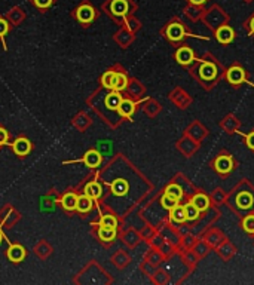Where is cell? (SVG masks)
I'll return each mask as SVG.
<instances>
[{
    "label": "cell",
    "instance_id": "obj_7",
    "mask_svg": "<svg viewBox=\"0 0 254 285\" xmlns=\"http://www.w3.org/2000/svg\"><path fill=\"white\" fill-rule=\"evenodd\" d=\"M101 83H103L104 88L121 92V91L128 88L129 80H128V76L124 71H106L101 77Z\"/></svg>",
    "mask_w": 254,
    "mask_h": 285
},
{
    "label": "cell",
    "instance_id": "obj_29",
    "mask_svg": "<svg viewBox=\"0 0 254 285\" xmlns=\"http://www.w3.org/2000/svg\"><path fill=\"white\" fill-rule=\"evenodd\" d=\"M83 163L88 168H97L101 163V155L97 150H90L83 156Z\"/></svg>",
    "mask_w": 254,
    "mask_h": 285
},
{
    "label": "cell",
    "instance_id": "obj_1",
    "mask_svg": "<svg viewBox=\"0 0 254 285\" xmlns=\"http://www.w3.org/2000/svg\"><path fill=\"white\" fill-rule=\"evenodd\" d=\"M188 68L192 79L196 80L205 91L214 89L224 76V67L211 52H204L201 57H196L193 64Z\"/></svg>",
    "mask_w": 254,
    "mask_h": 285
},
{
    "label": "cell",
    "instance_id": "obj_35",
    "mask_svg": "<svg viewBox=\"0 0 254 285\" xmlns=\"http://www.w3.org/2000/svg\"><path fill=\"white\" fill-rule=\"evenodd\" d=\"M198 238H199V235H196V233H193V232H190V233H188V235H183V238H182V241H180V245H179V250H177V251H182V250H192V248L195 247Z\"/></svg>",
    "mask_w": 254,
    "mask_h": 285
},
{
    "label": "cell",
    "instance_id": "obj_42",
    "mask_svg": "<svg viewBox=\"0 0 254 285\" xmlns=\"http://www.w3.org/2000/svg\"><path fill=\"white\" fill-rule=\"evenodd\" d=\"M238 134L242 135V138H244V141H245V146H247L251 152H254V129L250 131L248 134H244V132H238Z\"/></svg>",
    "mask_w": 254,
    "mask_h": 285
},
{
    "label": "cell",
    "instance_id": "obj_26",
    "mask_svg": "<svg viewBox=\"0 0 254 285\" xmlns=\"http://www.w3.org/2000/svg\"><path fill=\"white\" fill-rule=\"evenodd\" d=\"M12 149H14L15 155H18V156H27V155L30 153V150H32V143H30L27 138L21 137V138H18V140L14 141Z\"/></svg>",
    "mask_w": 254,
    "mask_h": 285
},
{
    "label": "cell",
    "instance_id": "obj_31",
    "mask_svg": "<svg viewBox=\"0 0 254 285\" xmlns=\"http://www.w3.org/2000/svg\"><path fill=\"white\" fill-rule=\"evenodd\" d=\"M26 257V250L21 245H11L8 250V258L14 263H20L23 261Z\"/></svg>",
    "mask_w": 254,
    "mask_h": 285
},
{
    "label": "cell",
    "instance_id": "obj_23",
    "mask_svg": "<svg viewBox=\"0 0 254 285\" xmlns=\"http://www.w3.org/2000/svg\"><path fill=\"white\" fill-rule=\"evenodd\" d=\"M137 110V103L131 98H122L119 107H118V113L121 118H125V119H131L134 116Z\"/></svg>",
    "mask_w": 254,
    "mask_h": 285
},
{
    "label": "cell",
    "instance_id": "obj_18",
    "mask_svg": "<svg viewBox=\"0 0 254 285\" xmlns=\"http://www.w3.org/2000/svg\"><path fill=\"white\" fill-rule=\"evenodd\" d=\"M168 222L174 226H182V224L188 223V216H186V210H185L183 202H179L173 210L168 211Z\"/></svg>",
    "mask_w": 254,
    "mask_h": 285
},
{
    "label": "cell",
    "instance_id": "obj_36",
    "mask_svg": "<svg viewBox=\"0 0 254 285\" xmlns=\"http://www.w3.org/2000/svg\"><path fill=\"white\" fill-rule=\"evenodd\" d=\"M121 101H122V95H121L119 91H112L106 97V106L110 110H118Z\"/></svg>",
    "mask_w": 254,
    "mask_h": 285
},
{
    "label": "cell",
    "instance_id": "obj_11",
    "mask_svg": "<svg viewBox=\"0 0 254 285\" xmlns=\"http://www.w3.org/2000/svg\"><path fill=\"white\" fill-rule=\"evenodd\" d=\"M177 150L185 156V158H192L196 155V152L201 149V143L195 141L193 138H190L189 135L183 134V137L177 141L176 144Z\"/></svg>",
    "mask_w": 254,
    "mask_h": 285
},
{
    "label": "cell",
    "instance_id": "obj_34",
    "mask_svg": "<svg viewBox=\"0 0 254 285\" xmlns=\"http://www.w3.org/2000/svg\"><path fill=\"white\" fill-rule=\"evenodd\" d=\"M204 12H205L204 6H193V5H188V6H186V9H185V14H186V17H188L190 21H199V20H202Z\"/></svg>",
    "mask_w": 254,
    "mask_h": 285
},
{
    "label": "cell",
    "instance_id": "obj_15",
    "mask_svg": "<svg viewBox=\"0 0 254 285\" xmlns=\"http://www.w3.org/2000/svg\"><path fill=\"white\" fill-rule=\"evenodd\" d=\"M195 58H196L195 51L190 46H188V45L179 46L176 49V52H174V60L177 61V64H180L182 67H186V68L193 64Z\"/></svg>",
    "mask_w": 254,
    "mask_h": 285
},
{
    "label": "cell",
    "instance_id": "obj_39",
    "mask_svg": "<svg viewBox=\"0 0 254 285\" xmlns=\"http://www.w3.org/2000/svg\"><path fill=\"white\" fill-rule=\"evenodd\" d=\"M97 235H98V238H100L103 242H112V241L116 238V229H109V227L100 226Z\"/></svg>",
    "mask_w": 254,
    "mask_h": 285
},
{
    "label": "cell",
    "instance_id": "obj_37",
    "mask_svg": "<svg viewBox=\"0 0 254 285\" xmlns=\"http://www.w3.org/2000/svg\"><path fill=\"white\" fill-rule=\"evenodd\" d=\"M76 202H77V196L73 192H67L61 199V205L67 211H74L76 210Z\"/></svg>",
    "mask_w": 254,
    "mask_h": 285
},
{
    "label": "cell",
    "instance_id": "obj_40",
    "mask_svg": "<svg viewBox=\"0 0 254 285\" xmlns=\"http://www.w3.org/2000/svg\"><path fill=\"white\" fill-rule=\"evenodd\" d=\"M98 226L109 227V229H116V227H118V220H116V217H115V216H112V214H106V216H103V217H101V220H100Z\"/></svg>",
    "mask_w": 254,
    "mask_h": 285
},
{
    "label": "cell",
    "instance_id": "obj_38",
    "mask_svg": "<svg viewBox=\"0 0 254 285\" xmlns=\"http://www.w3.org/2000/svg\"><path fill=\"white\" fill-rule=\"evenodd\" d=\"M177 204H179V201H176L174 198H171V196L163 193V192H162V195L159 196V205H160L166 213H168L169 210H173Z\"/></svg>",
    "mask_w": 254,
    "mask_h": 285
},
{
    "label": "cell",
    "instance_id": "obj_28",
    "mask_svg": "<svg viewBox=\"0 0 254 285\" xmlns=\"http://www.w3.org/2000/svg\"><path fill=\"white\" fill-rule=\"evenodd\" d=\"M239 227L247 235L254 236V213H250V214L241 217L239 219Z\"/></svg>",
    "mask_w": 254,
    "mask_h": 285
},
{
    "label": "cell",
    "instance_id": "obj_49",
    "mask_svg": "<svg viewBox=\"0 0 254 285\" xmlns=\"http://www.w3.org/2000/svg\"><path fill=\"white\" fill-rule=\"evenodd\" d=\"M2 239H3V235H2V232H0V242H2Z\"/></svg>",
    "mask_w": 254,
    "mask_h": 285
},
{
    "label": "cell",
    "instance_id": "obj_33",
    "mask_svg": "<svg viewBox=\"0 0 254 285\" xmlns=\"http://www.w3.org/2000/svg\"><path fill=\"white\" fill-rule=\"evenodd\" d=\"M195 253H196V255L202 260L204 257H207L211 251H213V248L205 242V239H202L201 236L198 238V241H196V244H195V247L192 248Z\"/></svg>",
    "mask_w": 254,
    "mask_h": 285
},
{
    "label": "cell",
    "instance_id": "obj_48",
    "mask_svg": "<svg viewBox=\"0 0 254 285\" xmlns=\"http://www.w3.org/2000/svg\"><path fill=\"white\" fill-rule=\"evenodd\" d=\"M159 110H160V106H159L158 103H155V101H152V106H150V110L147 109V113H150V115L153 116V115H156V113H158Z\"/></svg>",
    "mask_w": 254,
    "mask_h": 285
},
{
    "label": "cell",
    "instance_id": "obj_43",
    "mask_svg": "<svg viewBox=\"0 0 254 285\" xmlns=\"http://www.w3.org/2000/svg\"><path fill=\"white\" fill-rule=\"evenodd\" d=\"M168 279H169V275H168L165 270H159V272L156 273L155 282H158V284H166Z\"/></svg>",
    "mask_w": 254,
    "mask_h": 285
},
{
    "label": "cell",
    "instance_id": "obj_41",
    "mask_svg": "<svg viewBox=\"0 0 254 285\" xmlns=\"http://www.w3.org/2000/svg\"><path fill=\"white\" fill-rule=\"evenodd\" d=\"M244 30L247 32V34H248V37H251L253 40H254V11L251 12V15L244 21Z\"/></svg>",
    "mask_w": 254,
    "mask_h": 285
},
{
    "label": "cell",
    "instance_id": "obj_13",
    "mask_svg": "<svg viewBox=\"0 0 254 285\" xmlns=\"http://www.w3.org/2000/svg\"><path fill=\"white\" fill-rule=\"evenodd\" d=\"M202 239H205V242L214 250L217 245H220L227 236L223 233V230H220L219 227H214V226H210V227H207L205 230H202L201 232V235H199Z\"/></svg>",
    "mask_w": 254,
    "mask_h": 285
},
{
    "label": "cell",
    "instance_id": "obj_2",
    "mask_svg": "<svg viewBox=\"0 0 254 285\" xmlns=\"http://www.w3.org/2000/svg\"><path fill=\"white\" fill-rule=\"evenodd\" d=\"M226 205L238 219L254 213V184L248 178L239 180L227 192Z\"/></svg>",
    "mask_w": 254,
    "mask_h": 285
},
{
    "label": "cell",
    "instance_id": "obj_24",
    "mask_svg": "<svg viewBox=\"0 0 254 285\" xmlns=\"http://www.w3.org/2000/svg\"><path fill=\"white\" fill-rule=\"evenodd\" d=\"M210 195V201H211V205L214 207H219L222 208L223 205H226V201H227V192H224V190L222 187H216Z\"/></svg>",
    "mask_w": 254,
    "mask_h": 285
},
{
    "label": "cell",
    "instance_id": "obj_20",
    "mask_svg": "<svg viewBox=\"0 0 254 285\" xmlns=\"http://www.w3.org/2000/svg\"><path fill=\"white\" fill-rule=\"evenodd\" d=\"M110 14L116 18H124L129 14L131 11V3L129 0H112L110 2Z\"/></svg>",
    "mask_w": 254,
    "mask_h": 285
},
{
    "label": "cell",
    "instance_id": "obj_12",
    "mask_svg": "<svg viewBox=\"0 0 254 285\" xmlns=\"http://www.w3.org/2000/svg\"><path fill=\"white\" fill-rule=\"evenodd\" d=\"M185 134L186 135H189L190 138H193L195 141H198V143H202L208 135H210V129L201 122V121H192L190 124H189V127L185 129Z\"/></svg>",
    "mask_w": 254,
    "mask_h": 285
},
{
    "label": "cell",
    "instance_id": "obj_47",
    "mask_svg": "<svg viewBox=\"0 0 254 285\" xmlns=\"http://www.w3.org/2000/svg\"><path fill=\"white\" fill-rule=\"evenodd\" d=\"M8 141V131L0 127V144H5Z\"/></svg>",
    "mask_w": 254,
    "mask_h": 285
},
{
    "label": "cell",
    "instance_id": "obj_8",
    "mask_svg": "<svg viewBox=\"0 0 254 285\" xmlns=\"http://www.w3.org/2000/svg\"><path fill=\"white\" fill-rule=\"evenodd\" d=\"M202 21L207 24V27H210V29L214 32V30L219 29L220 26L227 24V23H229V17L226 15V12H224L222 8H219L217 5H214L211 9H208V11L204 12Z\"/></svg>",
    "mask_w": 254,
    "mask_h": 285
},
{
    "label": "cell",
    "instance_id": "obj_45",
    "mask_svg": "<svg viewBox=\"0 0 254 285\" xmlns=\"http://www.w3.org/2000/svg\"><path fill=\"white\" fill-rule=\"evenodd\" d=\"M8 30H9L8 23H6L3 18H0V39H2V37L8 33Z\"/></svg>",
    "mask_w": 254,
    "mask_h": 285
},
{
    "label": "cell",
    "instance_id": "obj_17",
    "mask_svg": "<svg viewBox=\"0 0 254 285\" xmlns=\"http://www.w3.org/2000/svg\"><path fill=\"white\" fill-rule=\"evenodd\" d=\"M219 128L222 131H224L226 134H230V135L238 134L239 129H241V121L233 113H229L222 121H219Z\"/></svg>",
    "mask_w": 254,
    "mask_h": 285
},
{
    "label": "cell",
    "instance_id": "obj_9",
    "mask_svg": "<svg viewBox=\"0 0 254 285\" xmlns=\"http://www.w3.org/2000/svg\"><path fill=\"white\" fill-rule=\"evenodd\" d=\"M220 219H222V211H220V208L211 205L207 211L202 213V216H201V219L198 220V223L190 224V227H192V230H193L195 227H198V229L202 232V230H205L207 227L213 226V224H214L217 220H220ZM199 235H201V233H199Z\"/></svg>",
    "mask_w": 254,
    "mask_h": 285
},
{
    "label": "cell",
    "instance_id": "obj_5",
    "mask_svg": "<svg viewBox=\"0 0 254 285\" xmlns=\"http://www.w3.org/2000/svg\"><path fill=\"white\" fill-rule=\"evenodd\" d=\"M208 166L220 177V178H227L238 166L236 159L233 158V155L230 152H227L226 149H222L210 162Z\"/></svg>",
    "mask_w": 254,
    "mask_h": 285
},
{
    "label": "cell",
    "instance_id": "obj_30",
    "mask_svg": "<svg viewBox=\"0 0 254 285\" xmlns=\"http://www.w3.org/2000/svg\"><path fill=\"white\" fill-rule=\"evenodd\" d=\"M93 198H90L88 195H80L77 196V202H76V210L79 213H90L93 210Z\"/></svg>",
    "mask_w": 254,
    "mask_h": 285
},
{
    "label": "cell",
    "instance_id": "obj_27",
    "mask_svg": "<svg viewBox=\"0 0 254 285\" xmlns=\"http://www.w3.org/2000/svg\"><path fill=\"white\" fill-rule=\"evenodd\" d=\"M110 189L116 196H125L129 192V183L124 178H118L110 184Z\"/></svg>",
    "mask_w": 254,
    "mask_h": 285
},
{
    "label": "cell",
    "instance_id": "obj_3",
    "mask_svg": "<svg viewBox=\"0 0 254 285\" xmlns=\"http://www.w3.org/2000/svg\"><path fill=\"white\" fill-rule=\"evenodd\" d=\"M198 189H199V187H196L185 174L179 172V174H176V177H174L171 181H169V183L163 187L162 192L166 193V195H169L171 198H174V199L179 201V202H185V199L190 198Z\"/></svg>",
    "mask_w": 254,
    "mask_h": 285
},
{
    "label": "cell",
    "instance_id": "obj_16",
    "mask_svg": "<svg viewBox=\"0 0 254 285\" xmlns=\"http://www.w3.org/2000/svg\"><path fill=\"white\" fill-rule=\"evenodd\" d=\"M214 251H216V254H217V257L222 260V261H230L235 255H236V253H238V248H236V245L229 239V238H226L220 245H217L216 248H214Z\"/></svg>",
    "mask_w": 254,
    "mask_h": 285
},
{
    "label": "cell",
    "instance_id": "obj_22",
    "mask_svg": "<svg viewBox=\"0 0 254 285\" xmlns=\"http://www.w3.org/2000/svg\"><path fill=\"white\" fill-rule=\"evenodd\" d=\"M182 257V261L183 264L188 267V270L193 272L196 267H198V263H199V257L196 255V253L193 250H182V251H177Z\"/></svg>",
    "mask_w": 254,
    "mask_h": 285
},
{
    "label": "cell",
    "instance_id": "obj_32",
    "mask_svg": "<svg viewBox=\"0 0 254 285\" xmlns=\"http://www.w3.org/2000/svg\"><path fill=\"white\" fill-rule=\"evenodd\" d=\"M85 195H88L90 198L93 199H98L101 195H103V189H101V184L97 183V181H91L85 186Z\"/></svg>",
    "mask_w": 254,
    "mask_h": 285
},
{
    "label": "cell",
    "instance_id": "obj_44",
    "mask_svg": "<svg viewBox=\"0 0 254 285\" xmlns=\"http://www.w3.org/2000/svg\"><path fill=\"white\" fill-rule=\"evenodd\" d=\"M34 5L40 9H46L52 5V0H34Z\"/></svg>",
    "mask_w": 254,
    "mask_h": 285
},
{
    "label": "cell",
    "instance_id": "obj_25",
    "mask_svg": "<svg viewBox=\"0 0 254 285\" xmlns=\"http://www.w3.org/2000/svg\"><path fill=\"white\" fill-rule=\"evenodd\" d=\"M185 210H186V216H188V223L189 224H195L198 223V220L201 219L202 213L190 202V199H185Z\"/></svg>",
    "mask_w": 254,
    "mask_h": 285
},
{
    "label": "cell",
    "instance_id": "obj_50",
    "mask_svg": "<svg viewBox=\"0 0 254 285\" xmlns=\"http://www.w3.org/2000/svg\"><path fill=\"white\" fill-rule=\"evenodd\" d=\"M247 2H251V0H247Z\"/></svg>",
    "mask_w": 254,
    "mask_h": 285
},
{
    "label": "cell",
    "instance_id": "obj_19",
    "mask_svg": "<svg viewBox=\"0 0 254 285\" xmlns=\"http://www.w3.org/2000/svg\"><path fill=\"white\" fill-rule=\"evenodd\" d=\"M188 199H190V202L201 211V213H204V211H207L210 207H211V201H210V195L207 193V192H204L202 189H198L196 192L190 196V198H188Z\"/></svg>",
    "mask_w": 254,
    "mask_h": 285
},
{
    "label": "cell",
    "instance_id": "obj_21",
    "mask_svg": "<svg viewBox=\"0 0 254 285\" xmlns=\"http://www.w3.org/2000/svg\"><path fill=\"white\" fill-rule=\"evenodd\" d=\"M95 14H97V12H95V9H94L91 5L83 3V5H80V6L77 8V11H76V18H77L79 23H82V24H90V23L94 21Z\"/></svg>",
    "mask_w": 254,
    "mask_h": 285
},
{
    "label": "cell",
    "instance_id": "obj_14",
    "mask_svg": "<svg viewBox=\"0 0 254 285\" xmlns=\"http://www.w3.org/2000/svg\"><path fill=\"white\" fill-rule=\"evenodd\" d=\"M213 33H214V37H216L217 43L224 45V46L233 43V42H235V37H236V32H235V29H233L229 23L220 26V27L216 29Z\"/></svg>",
    "mask_w": 254,
    "mask_h": 285
},
{
    "label": "cell",
    "instance_id": "obj_46",
    "mask_svg": "<svg viewBox=\"0 0 254 285\" xmlns=\"http://www.w3.org/2000/svg\"><path fill=\"white\" fill-rule=\"evenodd\" d=\"M188 5H193V6H205L207 2H210V0H186Z\"/></svg>",
    "mask_w": 254,
    "mask_h": 285
},
{
    "label": "cell",
    "instance_id": "obj_10",
    "mask_svg": "<svg viewBox=\"0 0 254 285\" xmlns=\"http://www.w3.org/2000/svg\"><path fill=\"white\" fill-rule=\"evenodd\" d=\"M169 101H171L177 109L180 110H186L192 106L193 100L190 97V94L186 92L182 88H176L171 94H169Z\"/></svg>",
    "mask_w": 254,
    "mask_h": 285
},
{
    "label": "cell",
    "instance_id": "obj_6",
    "mask_svg": "<svg viewBox=\"0 0 254 285\" xmlns=\"http://www.w3.org/2000/svg\"><path fill=\"white\" fill-rule=\"evenodd\" d=\"M223 79L235 89L241 88L242 85H250L251 88H254V83L251 80H248V73L247 70L239 64V63H233L230 67L224 68V76Z\"/></svg>",
    "mask_w": 254,
    "mask_h": 285
},
{
    "label": "cell",
    "instance_id": "obj_4",
    "mask_svg": "<svg viewBox=\"0 0 254 285\" xmlns=\"http://www.w3.org/2000/svg\"><path fill=\"white\" fill-rule=\"evenodd\" d=\"M162 36L173 45H179L182 43L183 40L189 39V37H196V39H202V40H208V37H204V36H198V34H193L192 32L188 30L186 24L180 20V18H173L169 21L163 29H162Z\"/></svg>",
    "mask_w": 254,
    "mask_h": 285
}]
</instances>
